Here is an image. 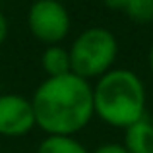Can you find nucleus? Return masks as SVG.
I'll return each mask as SVG.
<instances>
[{
	"label": "nucleus",
	"instance_id": "obj_1",
	"mask_svg": "<svg viewBox=\"0 0 153 153\" xmlns=\"http://www.w3.org/2000/svg\"><path fill=\"white\" fill-rule=\"evenodd\" d=\"M35 124L47 136H74L93 118V87L76 74L47 78L35 89L33 97Z\"/></svg>",
	"mask_w": 153,
	"mask_h": 153
},
{
	"label": "nucleus",
	"instance_id": "obj_2",
	"mask_svg": "<svg viewBox=\"0 0 153 153\" xmlns=\"http://www.w3.org/2000/svg\"><path fill=\"white\" fill-rule=\"evenodd\" d=\"M93 108L103 122L116 128L132 126L143 118L146 87L138 74L126 68H112L93 87Z\"/></svg>",
	"mask_w": 153,
	"mask_h": 153
},
{
	"label": "nucleus",
	"instance_id": "obj_3",
	"mask_svg": "<svg viewBox=\"0 0 153 153\" xmlns=\"http://www.w3.org/2000/svg\"><path fill=\"white\" fill-rule=\"evenodd\" d=\"M68 52L72 74L89 82L112 70V64L118 54V41L111 29L95 25L83 29L74 39Z\"/></svg>",
	"mask_w": 153,
	"mask_h": 153
},
{
	"label": "nucleus",
	"instance_id": "obj_4",
	"mask_svg": "<svg viewBox=\"0 0 153 153\" xmlns=\"http://www.w3.org/2000/svg\"><path fill=\"white\" fill-rule=\"evenodd\" d=\"M27 27L41 43L60 45L70 31V14L60 0H35L27 12Z\"/></svg>",
	"mask_w": 153,
	"mask_h": 153
},
{
	"label": "nucleus",
	"instance_id": "obj_5",
	"mask_svg": "<svg viewBox=\"0 0 153 153\" xmlns=\"http://www.w3.org/2000/svg\"><path fill=\"white\" fill-rule=\"evenodd\" d=\"M35 114L31 99L18 93L0 95V136L18 138L33 130Z\"/></svg>",
	"mask_w": 153,
	"mask_h": 153
},
{
	"label": "nucleus",
	"instance_id": "obj_6",
	"mask_svg": "<svg viewBox=\"0 0 153 153\" xmlns=\"http://www.w3.org/2000/svg\"><path fill=\"white\" fill-rule=\"evenodd\" d=\"M124 147L128 153H153V122L143 116L124 130Z\"/></svg>",
	"mask_w": 153,
	"mask_h": 153
},
{
	"label": "nucleus",
	"instance_id": "obj_7",
	"mask_svg": "<svg viewBox=\"0 0 153 153\" xmlns=\"http://www.w3.org/2000/svg\"><path fill=\"white\" fill-rule=\"evenodd\" d=\"M41 66L47 78H58V76L70 74V52L62 45H49L41 54Z\"/></svg>",
	"mask_w": 153,
	"mask_h": 153
},
{
	"label": "nucleus",
	"instance_id": "obj_8",
	"mask_svg": "<svg viewBox=\"0 0 153 153\" xmlns=\"http://www.w3.org/2000/svg\"><path fill=\"white\" fill-rule=\"evenodd\" d=\"M37 153H89L74 136H47L37 147Z\"/></svg>",
	"mask_w": 153,
	"mask_h": 153
},
{
	"label": "nucleus",
	"instance_id": "obj_9",
	"mask_svg": "<svg viewBox=\"0 0 153 153\" xmlns=\"http://www.w3.org/2000/svg\"><path fill=\"white\" fill-rule=\"evenodd\" d=\"M122 12L136 23L153 22V0H126Z\"/></svg>",
	"mask_w": 153,
	"mask_h": 153
},
{
	"label": "nucleus",
	"instance_id": "obj_10",
	"mask_svg": "<svg viewBox=\"0 0 153 153\" xmlns=\"http://www.w3.org/2000/svg\"><path fill=\"white\" fill-rule=\"evenodd\" d=\"M93 153H128L122 143H103Z\"/></svg>",
	"mask_w": 153,
	"mask_h": 153
},
{
	"label": "nucleus",
	"instance_id": "obj_11",
	"mask_svg": "<svg viewBox=\"0 0 153 153\" xmlns=\"http://www.w3.org/2000/svg\"><path fill=\"white\" fill-rule=\"evenodd\" d=\"M6 37H8V19L0 10V45L6 41Z\"/></svg>",
	"mask_w": 153,
	"mask_h": 153
},
{
	"label": "nucleus",
	"instance_id": "obj_12",
	"mask_svg": "<svg viewBox=\"0 0 153 153\" xmlns=\"http://www.w3.org/2000/svg\"><path fill=\"white\" fill-rule=\"evenodd\" d=\"M103 4H105L107 8H111V10H120V12H122L126 0H103Z\"/></svg>",
	"mask_w": 153,
	"mask_h": 153
},
{
	"label": "nucleus",
	"instance_id": "obj_13",
	"mask_svg": "<svg viewBox=\"0 0 153 153\" xmlns=\"http://www.w3.org/2000/svg\"><path fill=\"white\" fill-rule=\"evenodd\" d=\"M149 68H151V72H153V45H151V49H149Z\"/></svg>",
	"mask_w": 153,
	"mask_h": 153
}]
</instances>
